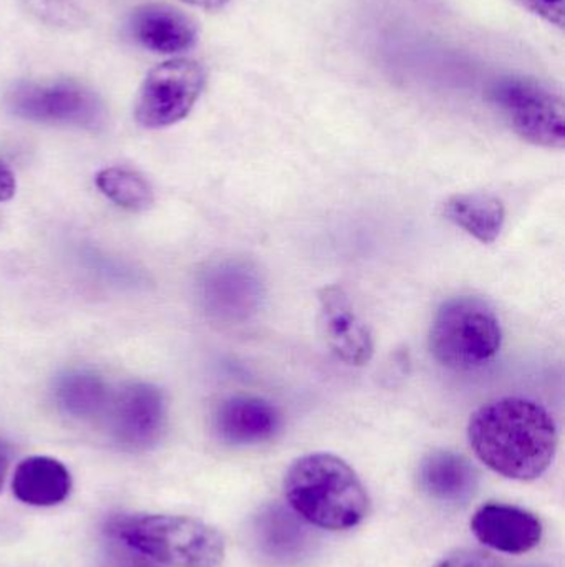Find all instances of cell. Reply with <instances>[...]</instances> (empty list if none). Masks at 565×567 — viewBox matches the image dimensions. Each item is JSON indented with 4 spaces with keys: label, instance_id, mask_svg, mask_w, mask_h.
Segmentation results:
<instances>
[{
    "label": "cell",
    "instance_id": "cell-1",
    "mask_svg": "<svg viewBox=\"0 0 565 567\" xmlns=\"http://www.w3.org/2000/svg\"><path fill=\"white\" fill-rule=\"evenodd\" d=\"M468 439L488 468L520 482L543 476L557 450L551 413L521 396H504L478 409L471 415Z\"/></svg>",
    "mask_w": 565,
    "mask_h": 567
},
{
    "label": "cell",
    "instance_id": "cell-2",
    "mask_svg": "<svg viewBox=\"0 0 565 567\" xmlns=\"http://www.w3.org/2000/svg\"><path fill=\"white\" fill-rule=\"evenodd\" d=\"M284 496L301 518L328 532L360 525L370 513V496L357 473L338 456L312 453L285 473Z\"/></svg>",
    "mask_w": 565,
    "mask_h": 567
},
{
    "label": "cell",
    "instance_id": "cell-3",
    "mask_svg": "<svg viewBox=\"0 0 565 567\" xmlns=\"http://www.w3.org/2000/svg\"><path fill=\"white\" fill-rule=\"evenodd\" d=\"M116 538L158 565L219 567L226 558L221 533L199 519L172 515H133L113 525Z\"/></svg>",
    "mask_w": 565,
    "mask_h": 567
},
{
    "label": "cell",
    "instance_id": "cell-4",
    "mask_svg": "<svg viewBox=\"0 0 565 567\" xmlns=\"http://www.w3.org/2000/svg\"><path fill=\"white\" fill-rule=\"evenodd\" d=\"M503 330L493 307L480 297H453L431 322L428 347L438 363L453 370L486 365L500 352Z\"/></svg>",
    "mask_w": 565,
    "mask_h": 567
},
{
    "label": "cell",
    "instance_id": "cell-5",
    "mask_svg": "<svg viewBox=\"0 0 565 567\" xmlns=\"http://www.w3.org/2000/svg\"><path fill=\"white\" fill-rule=\"evenodd\" d=\"M491 100L517 136L544 148H564V100L534 79L510 76L491 90Z\"/></svg>",
    "mask_w": 565,
    "mask_h": 567
},
{
    "label": "cell",
    "instance_id": "cell-6",
    "mask_svg": "<svg viewBox=\"0 0 565 567\" xmlns=\"http://www.w3.org/2000/svg\"><path fill=\"white\" fill-rule=\"evenodd\" d=\"M206 75L195 60L159 63L146 75L136 99V122L145 128H166L189 115L201 95Z\"/></svg>",
    "mask_w": 565,
    "mask_h": 567
},
{
    "label": "cell",
    "instance_id": "cell-7",
    "mask_svg": "<svg viewBox=\"0 0 565 567\" xmlns=\"http://www.w3.org/2000/svg\"><path fill=\"white\" fill-rule=\"evenodd\" d=\"M7 102L13 115L29 122L96 128L105 116L98 96L73 80L20 83Z\"/></svg>",
    "mask_w": 565,
    "mask_h": 567
},
{
    "label": "cell",
    "instance_id": "cell-8",
    "mask_svg": "<svg viewBox=\"0 0 565 567\" xmlns=\"http://www.w3.org/2000/svg\"><path fill=\"white\" fill-rule=\"evenodd\" d=\"M264 286L258 269L239 259L209 266L199 278L202 309L219 322H242L259 309Z\"/></svg>",
    "mask_w": 565,
    "mask_h": 567
},
{
    "label": "cell",
    "instance_id": "cell-9",
    "mask_svg": "<svg viewBox=\"0 0 565 567\" xmlns=\"http://www.w3.org/2000/svg\"><path fill=\"white\" fill-rule=\"evenodd\" d=\"M108 415L109 429L119 445L128 450L149 449L165 432V393L153 383H128L112 396Z\"/></svg>",
    "mask_w": 565,
    "mask_h": 567
},
{
    "label": "cell",
    "instance_id": "cell-10",
    "mask_svg": "<svg viewBox=\"0 0 565 567\" xmlns=\"http://www.w3.org/2000/svg\"><path fill=\"white\" fill-rule=\"evenodd\" d=\"M318 327L331 352L352 367H364L374 357V337L358 317L342 287L328 286L318 292Z\"/></svg>",
    "mask_w": 565,
    "mask_h": 567
},
{
    "label": "cell",
    "instance_id": "cell-11",
    "mask_svg": "<svg viewBox=\"0 0 565 567\" xmlns=\"http://www.w3.org/2000/svg\"><path fill=\"white\" fill-rule=\"evenodd\" d=\"M212 429L221 442L251 446L269 442L282 429L281 412L261 396H229L216 409Z\"/></svg>",
    "mask_w": 565,
    "mask_h": 567
},
{
    "label": "cell",
    "instance_id": "cell-12",
    "mask_svg": "<svg viewBox=\"0 0 565 567\" xmlns=\"http://www.w3.org/2000/svg\"><path fill=\"white\" fill-rule=\"evenodd\" d=\"M471 529L478 542L508 555L531 551L543 539L540 518L510 505L481 506L471 519Z\"/></svg>",
    "mask_w": 565,
    "mask_h": 567
},
{
    "label": "cell",
    "instance_id": "cell-13",
    "mask_svg": "<svg viewBox=\"0 0 565 567\" xmlns=\"http://www.w3.org/2000/svg\"><path fill=\"white\" fill-rule=\"evenodd\" d=\"M126 25L128 35L138 45L153 52H185L198 40V25L195 20L166 3L136 7Z\"/></svg>",
    "mask_w": 565,
    "mask_h": 567
},
{
    "label": "cell",
    "instance_id": "cell-14",
    "mask_svg": "<svg viewBox=\"0 0 565 567\" xmlns=\"http://www.w3.org/2000/svg\"><path fill=\"white\" fill-rule=\"evenodd\" d=\"M480 476L467 456L450 450H435L418 466V486L435 502L468 503L478 492Z\"/></svg>",
    "mask_w": 565,
    "mask_h": 567
},
{
    "label": "cell",
    "instance_id": "cell-15",
    "mask_svg": "<svg viewBox=\"0 0 565 567\" xmlns=\"http://www.w3.org/2000/svg\"><path fill=\"white\" fill-rule=\"evenodd\" d=\"M12 492L19 502L30 506L60 505L72 492V476L59 460L30 456L19 463L13 473Z\"/></svg>",
    "mask_w": 565,
    "mask_h": 567
},
{
    "label": "cell",
    "instance_id": "cell-16",
    "mask_svg": "<svg viewBox=\"0 0 565 567\" xmlns=\"http://www.w3.org/2000/svg\"><path fill=\"white\" fill-rule=\"evenodd\" d=\"M443 216L478 241L491 245L503 231L506 209L498 196L473 192L448 199L443 205Z\"/></svg>",
    "mask_w": 565,
    "mask_h": 567
},
{
    "label": "cell",
    "instance_id": "cell-17",
    "mask_svg": "<svg viewBox=\"0 0 565 567\" xmlns=\"http://www.w3.org/2000/svg\"><path fill=\"white\" fill-rule=\"evenodd\" d=\"M112 392L103 377L90 370H70L56 380L55 402L75 419H95L108 410Z\"/></svg>",
    "mask_w": 565,
    "mask_h": 567
},
{
    "label": "cell",
    "instance_id": "cell-18",
    "mask_svg": "<svg viewBox=\"0 0 565 567\" xmlns=\"http://www.w3.org/2000/svg\"><path fill=\"white\" fill-rule=\"evenodd\" d=\"M100 192L128 212H146L155 203V193L145 176L125 168H106L96 175Z\"/></svg>",
    "mask_w": 565,
    "mask_h": 567
},
{
    "label": "cell",
    "instance_id": "cell-19",
    "mask_svg": "<svg viewBox=\"0 0 565 567\" xmlns=\"http://www.w3.org/2000/svg\"><path fill=\"white\" fill-rule=\"evenodd\" d=\"M433 567H503L493 556L478 549H460L444 556Z\"/></svg>",
    "mask_w": 565,
    "mask_h": 567
},
{
    "label": "cell",
    "instance_id": "cell-20",
    "mask_svg": "<svg viewBox=\"0 0 565 567\" xmlns=\"http://www.w3.org/2000/svg\"><path fill=\"white\" fill-rule=\"evenodd\" d=\"M517 6L526 9L534 16L543 17L553 25L564 27V0H514Z\"/></svg>",
    "mask_w": 565,
    "mask_h": 567
},
{
    "label": "cell",
    "instance_id": "cell-21",
    "mask_svg": "<svg viewBox=\"0 0 565 567\" xmlns=\"http://www.w3.org/2000/svg\"><path fill=\"white\" fill-rule=\"evenodd\" d=\"M17 183L13 173L0 162V202H9L15 195Z\"/></svg>",
    "mask_w": 565,
    "mask_h": 567
},
{
    "label": "cell",
    "instance_id": "cell-22",
    "mask_svg": "<svg viewBox=\"0 0 565 567\" xmlns=\"http://www.w3.org/2000/svg\"><path fill=\"white\" fill-rule=\"evenodd\" d=\"M10 466V446L9 443L0 439V492H2L3 483H6L7 472Z\"/></svg>",
    "mask_w": 565,
    "mask_h": 567
},
{
    "label": "cell",
    "instance_id": "cell-23",
    "mask_svg": "<svg viewBox=\"0 0 565 567\" xmlns=\"http://www.w3.org/2000/svg\"><path fill=\"white\" fill-rule=\"evenodd\" d=\"M181 2L189 3V6L201 7L206 10H219L229 2V0H181Z\"/></svg>",
    "mask_w": 565,
    "mask_h": 567
}]
</instances>
